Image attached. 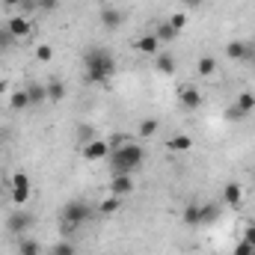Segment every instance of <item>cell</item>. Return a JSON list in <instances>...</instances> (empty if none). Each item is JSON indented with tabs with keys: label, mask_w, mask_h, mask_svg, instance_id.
Here are the masks:
<instances>
[{
	"label": "cell",
	"mask_w": 255,
	"mask_h": 255,
	"mask_svg": "<svg viewBox=\"0 0 255 255\" xmlns=\"http://www.w3.org/2000/svg\"><path fill=\"white\" fill-rule=\"evenodd\" d=\"M235 107L247 116V113H253L255 110V92H241L238 95V101H235Z\"/></svg>",
	"instance_id": "obj_19"
},
{
	"label": "cell",
	"mask_w": 255,
	"mask_h": 255,
	"mask_svg": "<svg viewBox=\"0 0 255 255\" xmlns=\"http://www.w3.org/2000/svg\"><path fill=\"white\" fill-rule=\"evenodd\" d=\"M51 255H74V247H71L68 241H60V244L51 250Z\"/></svg>",
	"instance_id": "obj_29"
},
{
	"label": "cell",
	"mask_w": 255,
	"mask_h": 255,
	"mask_svg": "<svg viewBox=\"0 0 255 255\" xmlns=\"http://www.w3.org/2000/svg\"><path fill=\"white\" fill-rule=\"evenodd\" d=\"M42 253V247H39V241H21V255H39Z\"/></svg>",
	"instance_id": "obj_27"
},
{
	"label": "cell",
	"mask_w": 255,
	"mask_h": 255,
	"mask_svg": "<svg viewBox=\"0 0 255 255\" xmlns=\"http://www.w3.org/2000/svg\"><path fill=\"white\" fill-rule=\"evenodd\" d=\"M0 202H3V193H0Z\"/></svg>",
	"instance_id": "obj_37"
},
{
	"label": "cell",
	"mask_w": 255,
	"mask_h": 255,
	"mask_svg": "<svg viewBox=\"0 0 255 255\" xmlns=\"http://www.w3.org/2000/svg\"><path fill=\"white\" fill-rule=\"evenodd\" d=\"M110 151H113V145L107 142V139H92V142H86L83 145V160H89V163H95V160H107L110 157Z\"/></svg>",
	"instance_id": "obj_5"
},
{
	"label": "cell",
	"mask_w": 255,
	"mask_h": 255,
	"mask_svg": "<svg viewBox=\"0 0 255 255\" xmlns=\"http://www.w3.org/2000/svg\"><path fill=\"white\" fill-rule=\"evenodd\" d=\"M235 255H255V247H250V244L241 238V244L235 247Z\"/></svg>",
	"instance_id": "obj_31"
},
{
	"label": "cell",
	"mask_w": 255,
	"mask_h": 255,
	"mask_svg": "<svg viewBox=\"0 0 255 255\" xmlns=\"http://www.w3.org/2000/svg\"><path fill=\"white\" fill-rule=\"evenodd\" d=\"M169 148H172V151H190L193 139H190V136H184V133H178V136H172V139H169Z\"/></svg>",
	"instance_id": "obj_21"
},
{
	"label": "cell",
	"mask_w": 255,
	"mask_h": 255,
	"mask_svg": "<svg viewBox=\"0 0 255 255\" xmlns=\"http://www.w3.org/2000/svg\"><path fill=\"white\" fill-rule=\"evenodd\" d=\"M15 39H12V33L6 30V27H0V51H9V45H12Z\"/></svg>",
	"instance_id": "obj_30"
},
{
	"label": "cell",
	"mask_w": 255,
	"mask_h": 255,
	"mask_svg": "<svg viewBox=\"0 0 255 255\" xmlns=\"http://www.w3.org/2000/svg\"><path fill=\"white\" fill-rule=\"evenodd\" d=\"M226 116H229V119H244V113H241L238 107H229V113H226Z\"/></svg>",
	"instance_id": "obj_34"
},
{
	"label": "cell",
	"mask_w": 255,
	"mask_h": 255,
	"mask_svg": "<svg viewBox=\"0 0 255 255\" xmlns=\"http://www.w3.org/2000/svg\"><path fill=\"white\" fill-rule=\"evenodd\" d=\"M154 36H157V42H175L178 33H175V30L169 27V21H166V24H160V27L154 30Z\"/></svg>",
	"instance_id": "obj_22"
},
{
	"label": "cell",
	"mask_w": 255,
	"mask_h": 255,
	"mask_svg": "<svg viewBox=\"0 0 255 255\" xmlns=\"http://www.w3.org/2000/svg\"><path fill=\"white\" fill-rule=\"evenodd\" d=\"M253 181H255V175H253Z\"/></svg>",
	"instance_id": "obj_38"
},
{
	"label": "cell",
	"mask_w": 255,
	"mask_h": 255,
	"mask_svg": "<svg viewBox=\"0 0 255 255\" xmlns=\"http://www.w3.org/2000/svg\"><path fill=\"white\" fill-rule=\"evenodd\" d=\"M223 202H226V205H232V208H238V205L244 202V187H241L238 181L223 184Z\"/></svg>",
	"instance_id": "obj_10"
},
{
	"label": "cell",
	"mask_w": 255,
	"mask_h": 255,
	"mask_svg": "<svg viewBox=\"0 0 255 255\" xmlns=\"http://www.w3.org/2000/svg\"><path fill=\"white\" fill-rule=\"evenodd\" d=\"M244 241H247L250 247H255V223H247V229H244Z\"/></svg>",
	"instance_id": "obj_32"
},
{
	"label": "cell",
	"mask_w": 255,
	"mask_h": 255,
	"mask_svg": "<svg viewBox=\"0 0 255 255\" xmlns=\"http://www.w3.org/2000/svg\"><path fill=\"white\" fill-rule=\"evenodd\" d=\"M98 18H101V24H104V30H116V27L122 24V12H119V9H113V6H104Z\"/></svg>",
	"instance_id": "obj_13"
},
{
	"label": "cell",
	"mask_w": 255,
	"mask_h": 255,
	"mask_svg": "<svg viewBox=\"0 0 255 255\" xmlns=\"http://www.w3.org/2000/svg\"><path fill=\"white\" fill-rule=\"evenodd\" d=\"M157 125H160L157 119H142L139 122V136H154L157 133Z\"/></svg>",
	"instance_id": "obj_24"
},
{
	"label": "cell",
	"mask_w": 255,
	"mask_h": 255,
	"mask_svg": "<svg viewBox=\"0 0 255 255\" xmlns=\"http://www.w3.org/2000/svg\"><path fill=\"white\" fill-rule=\"evenodd\" d=\"M57 3H60V0H39V6H42L45 12H51V9H57Z\"/></svg>",
	"instance_id": "obj_33"
},
{
	"label": "cell",
	"mask_w": 255,
	"mask_h": 255,
	"mask_svg": "<svg viewBox=\"0 0 255 255\" xmlns=\"http://www.w3.org/2000/svg\"><path fill=\"white\" fill-rule=\"evenodd\" d=\"M226 60H232V63L253 60V45H247V42H229L226 45Z\"/></svg>",
	"instance_id": "obj_6"
},
{
	"label": "cell",
	"mask_w": 255,
	"mask_h": 255,
	"mask_svg": "<svg viewBox=\"0 0 255 255\" xmlns=\"http://www.w3.org/2000/svg\"><path fill=\"white\" fill-rule=\"evenodd\" d=\"M6 30L12 33V39H27V36L33 33L30 21H27V18H21V15H12V18L6 21Z\"/></svg>",
	"instance_id": "obj_8"
},
{
	"label": "cell",
	"mask_w": 255,
	"mask_h": 255,
	"mask_svg": "<svg viewBox=\"0 0 255 255\" xmlns=\"http://www.w3.org/2000/svg\"><path fill=\"white\" fill-rule=\"evenodd\" d=\"M110 193L119 196V199H122V196H130V193H133V178H130V175H113V178H110Z\"/></svg>",
	"instance_id": "obj_9"
},
{
	"label": "cell",
	"mask_w": 255,
	"mask_h": 255,
	"mask_svg": "<svg viewBox=\"0 0 255 255\" xmlns=\"http://www.w3.org/2000/svg\"><path fill=\"white\" fill-rule=\"evenodd\" d=\"M184 223H187V226H199V205H190V208L184 211Z\"/></svg>",
	"instance_id": "obj_28"
},
{
	"label": "cell",
	"mask_w": 255,
	"mask_h": 255,
	"mask_svg": "<svg viewBox=\"0 0 255 255\" xmlns=\"http://www.w3.org/2000/svg\"><path fill=\"white\" fill-rule=\"evenodd\" d=\"M30 178H27V172H15L12 175V193H9V199L15 202V205H27L30 202Z\"/></svg>",
	"instance_id": "obj_4"
},
{
	"label": "cell",
	"mask_w": 255,
	"mask_h": 255,
	"mask_svg": "<svg viewBox=\"0 0 255 255\" xmlns=\"http://www.w3.org/2000/svg\"><path fill=\"white\" fill-rule=\"evenodd\" d=\"M133 48H136L139 54H145V57H157V54H160V42H157L154 33H142V36L133 42Z\"/></svg>",
	"instance_id": "obj_7"
},
{
	"label": "cell",
	"mask_w": 255,
	"mask_h": 255,
	"mask_svg": "<svg viewBox=\"0 0 255 255\" xmlns=\"http://www.w3.org/2000/svg\"><path fill=\"white\" fill-rule=\"evenodd\" d=\"M217 217H220L217 205H199V226H211Z\"/></svg>",
	"instance_id": "obj_16"
},
{
	"label": "cell",
	"mask_w": 255,
	"mask_h": 255,
	"mask_svg": "<svg viewBox=\"0 0 255 255\" xmlns=\"http://www.w3.org/2000/svg\"><path fill=\"white\" fill-rule=\"evenodd\" d=\"M36 60H39V63H51V60H54V48H51V45H39V48H36Z\"/></svg>",
	"instance_id": "obj_26"
},
{
	"label": "cell",
	"mask_w": 255,
	"mask_h": 255,
	"mask_svg": "<svg viewBox=\"0 0 255 255\" xmlns=\"http://www.w3.org/2000/svg\"><path fill=\"white\" fill-rule=\"evenodd\" d=\"M119 208H122V199H119V196H110V199H104V202H101V208H98V211L107 217V214H116Z\"/></svg>",
	"instance_id": "obj_23"
},
{
	"label": "cell",
	"mask_w": 255,
	"mask_h": 255,
	"mask_svg": "<svg viewBox=\"0 0 255 255\" xmlns=\"http://www.w3.org/2000/svg\"><path fill=\"white\" fill-rule=\"evenodd\" d=\"M169 27H172L175 33H181V30L187 27V15H184V12H175V15L169 18Z\"/></svg>",
	"instance_id": "obj_25"
},
{
	"label": "cell",
	"mask_w": 255,
	"mask_h": 255,
	"mask_svg": "<svg viewBox=\"0 0 255 255\" xmlns=\"http://www.w3.org/2000/svg\"><path fill=\"white\" fill-rule=\"evenodd\" d=\"M9 107H12V110H27V107H30L27 89H18V92H12V95H9Z\"/></svg>",
	"instance_id": "obj_20"
},
{
	"label": "cell",
	"mask_w": 255,
	"mask_h": 255,
	"mask_svg": "<svg viewBox=\"0 0 255 255\" xmlns=\"http://www.w3.org/2000/svg\"><path fill=\"white\" fill-rule=\"evenodd\" d=\"M30 223H33V214L18 211V214H12V217H9V232H24Z\"/></svg>",
	"instance_id": "obj_14"
},
{
	"label": "cell",
	"mask_w": 255,
	"mask_h": 255,
	"mask_svg": "<svg viewBox=\"0 0 255 255\" xmlns=\"http://www.w3.org/2000/svg\"><path fill=\"white\" fill-rule=\"evenodd\" d=\"M154 65H157L160 74H175V68H178L175 65V57H169V54H157L154 57Z\"/></svg>",
	"instance_id": "obj_17"
},
{
	"label": "cell",
	"mask_w": 255,
	"mask_h": 255,
	"mask_svg": "<svg viewBox=\"0 0 255 255\" xmlns=\"http://www.w3.org/2000/svg\"><path fill=\"white\" fill-rule=\"evenodd\" d=\"M3 3H6V6H21L24 0H3Z\"/></svg>",
	"instance_id": "obj_36"
},
{
	"label": "cell",
	"mask_w": 255,
	"mask_h": 255,
	"mask_svg": "<svg viewBox=\"0 0 255 255\" xmlns=\"http://www.w3.org/2000/svg\"><path fill=\"white\" fill-rule=\"evenodd\" d=\"M83 74L86 83H107L116 74V57L107 48H89L83 54Z\"/></svg>",
	"instance_id": "obj_1"
},
{
	"label": "cell",
	"mask_w": 255,
	"mask_h": 255,
	"mask_svg": "<svg viewBox=\"0 0 255 255\" xmlns=\"http://www.w3.org/2000/svg\"><path fill=\"white\" fill-rule=\"evenodd\" d=\"M196 71H199V77H211V74L217 71V60H214L211 54L199 57V63H196Z\"/></svg>",
	"instance_id": "obj_18"
},
{
	"label": "cell",
	"mask_w": 255,
	"mask_h": 255,
	"mask_svg": "<svg viewBox=\"0 0 255 255\" xmlns=\"http://www.w3.org/2000/svg\"><path fill=\"white\" fill-rule=\"evenodd\" d=\"M89 220H92V208H89L86 199H71V202H65L63 229H77V226H83V223H89Z\"/></svg>",
	"instance_id": "obj_3"
},
{
	"label": "cell",
	"mask_w": 255,
	"mask_h": 255,
	"mask_svg": "<svg viewBox=\"0 0 255 255\" xmlns=\"http://www.w3.org/2000/svg\"><path fill=\"white\" fill-rule=\"evenodd\" d=\"M110 169H113V175H133L139 166H142V160H145V151H142V145H136V142H130L128 139L125 145H119V148H113L110 151Z\"/></svg>",
	"instance_id": "obj_2"
},
{
	"label": "cell",
	"mask_w": 255,
	"mask_h": 255,
	"mask_svg": "<svg viewBox=\"0 0 255 255\" xmlns=\"http://www.w3.org/2000/svg\"><path fill=\"white\" fill-rule=\"evenodd\" d=\"M27 98H30V107L48 104V89H45V83H30V86H27Z\"/></svg>",
	"instance_id": "obj_12"
},
{
	"label": "cell",
	"mask_w": 255,
	"mask_h": 255,
	"mask_svg": "<svg viewBox=\"0 0 255 255\" xmlns=\"http://www.w3.org/2000/svg\"><path fill=\"white\" fill-rule=\"evenodd\" d=\"M181 3H184V6H187V9H199V6H202V3H205V0H181Z\"/></svg>",
	"instance_id": "obj_35"
},
{
	"label": "cell",
	"mask_w": 255,
	"mask_h": 255,
	"mask_svg": "<svg viewBox=\"0 0 255 255\" xmlns=\"http://www.w3.org/2000/svg\"><path fill=\"white\" fill-rule=\"evenodd\" d=\"M178 101H181V107L196 110V107L202 104V95H199V89H196V86H181V89H178Z\"/></svg>",
	"instance_id": "obj_11"
},
{
	"label": "cell",
	"mask_w": 255,
	"mask_h": 255,
	"mask_svg": "<svg viewBox=\"0 0 255 255\" xmlns=\"http://www.w3.org/2000/svg\"><path fill=\"white\" fill-rule=\"evenodd\" d=\"M45 89H48V101H57V104H60L65 98V83L60 77H51V83H48Z\"/></svg>",
	"instance_id": "obj_15"
}]
</instances>
